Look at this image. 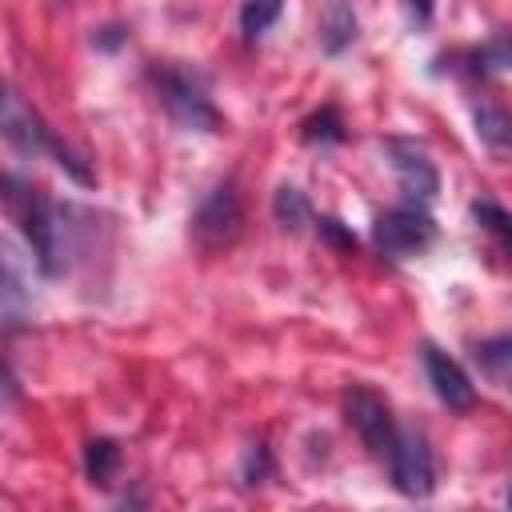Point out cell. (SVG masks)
Instances as JSON below:
<instances>
[{
  "instance_id": "1",
  "label": "cell",
  "mask_w": 512,
  "mask_h": 512,
  "mask_svg": "<svg viewBox=\"0 0 512 512\" xmlns=\"http://www.w3.org/2000/svg\"><path fill=\"white\" fill-rule=\"evenodd\" d=\"M4 204H8V216L16 220L20 236L28 240L36 268L44 276H64V268H68V208L52 204L40 188H32L16 176H4Z\"/></svg>"
},
{
  "instance_id": "2",
  "label": "cell",
  "mask_w": 512,
  "mask_h": 512,
  "mask_svg": "<svg viewBox=\"0 0 512 512\" xmlns=\"http://www.w3.org/2000/svg\"><path fill=\"white\" fill-rule=\"evenodd\" d=\"M0 124H4V140H8L20 156H40V152H48V156H52V160L72 176V180L92 184V172H88V168L68 152V144H60V140L44 128V120H40V116H36V112L16 96V92H8V96H4V120H0Z\"/></svg>"
},
{
  "instance_id": "3",
  "label": "cell",
  "mask_w": 512,
  "mask_h": 512,
  "mask_svg": "<svg viewBox=\"0 0 512 512\" xmlns=\"http://www.w3.org/2000/svg\"><path fill=\"white\" fill-rule=\"evenodd\" d=\"M152 84L160 92V104L168 108V116L188 128V132H220V112L216 104L208 100V92L200 88V80H192L188 72L172 68V64H160L152 68Z\"/></svg>"
},
{
  "instance_id": "4",
  "label": "cell",
  "mask_w": 512,
  "mask_h": 512,
  "mask_svg": "<svg viewBox=\"0 0 512 512\" xmlns=\"http://www.w3.org/2000/svg\"><path fill=\"white\" fill-rule=\"evenodd\" d=\"M372 244L392 260H408V256H420L436 244V224L424 212V204L388 208L372 224Z\"/></svg>"
},
{
  "instance_id": "5",
  "label": "cell",
  "mask_w": 512,
  "mask_h": 512,
  "mask_svg": "<svg viewBox=\"0 0 512 512\" xmlns=\"http://www.w3.org/2000/svg\"><path fill=\"white\" fill-rule=\"evenodd\" d=\"M344 416H348L352 432L360 436V444H364L376 460H388V452H392V444H396V436H400L388 400H384L380 392L364 388V384H352V388L344 392Z\"/></svg>"
},
{
  "instance_id": "6",
  "label": "cell",
  "mask_w": 512,
  "mask_h": 512,
  "mask_svg": "<svg viewBox=\"0 0 512 512\" xmlns=\"http://www.w3.org/2000/svg\"><path fill=\"white\" fill-rule=\"evenodd\" d=\"M384 156H388V168L400 184V192L412 200V204H432L436 192H440V172L432 164V156L412 144V140H400V136H388L384 140Z\"/></svg>"
},
{
  "instance_id": "7",
  "label": "cell",
  "mask_w": 512,
  "mask_h": 512,
  "mask_svg": "<svg viewBox=\"0 0 512 512\" xmlns=\"http://www.w3.org/2000/svg\"><path fill=\"white\" fill-rule=\"evenodd\" d=\"M240 224H244V212H240L236 188H232V184H216V188L200 200V208H196V216H192V236H196L200 248L216 252V248H228V244L240 236Z\"/></svg>"
},
{
  "instance_id": "8",
  "label": "cell",
  "mask_w": 512,
  "mask_h": 512,
  "mask_svg": "<svg viewBox=\"0 0 512 512\" xmlns=\"http://www.w3.org/2000/svg\"><path fill=\"white\" fill-rule=\"evenodd\" d=\"M388 472H392V484L400 496L408 500H424L432 496L436 488V464H432V452L424 444V436L416 432H400L392 452H388Z\"/></svg>"
},
{
  "instance_id": "9",
  "label": "cell",
  "mask_w": 512,
  "mask_h": 512,
  "mask_svg": "<svg viewBox=\"0 0 512 512\" xmlns=\"http://www.w3.org/2000/svg\"><path fill=\"white\" fill-rule=\"evenodd\" d=\"M424 372H428V384H432L436 400L448 404L452 412H468L476 404V388H472L468 372L448 352H440L436 344H424Z\"/></svg>"
},
{
  "instance_id": "10",
  "label": "cell",
  "mask_w": 512,
  "mask_h": 512,
  "mask_svg": "<svg viewBox=\"0 0 512 512\" xmlns=\"http://www.w3.org/2000/svg\"><path fill=\"white\" fill-rule=\"evenodd\" d=\"M356 40V12L348 0H328L320 16V48L328 56H340Z\"/></svg>"
},
{
  "instance_id": "11",
  "label": "cell",
  "mask_w": 512,
  "mask_h": 512,
  "mask_svg": "<svg viewBox=\"0 0 512 512\" xmlns=\"http://www.w3.org/2000/svg\"><path fill=\"white\" fill-rule=\"evenodd\" d=\"M472 360H476V368H480L496 388L512 392V332L492 336V340H480V344L472 348Z\"/></svg>"
},
{
  "instance_id": "12",
  "label": "cell",
  "mask_w": 512,
  "mask_h": 512,
  "mask_svg": "<svg viewBox=\"0 0 512 512\" xmlns=\"http://www.w3.org/2000/svg\"><path fill=\"white\" fill-rule=\"evenodd\" d=\"M472 124H476V136H480L484 148H492V152H508L512 148V112L508 108L484 100V104H476Z\"/></svg>"
},
{
  "instance_id": "13",
  "label": "cell",
  "mask_w": 512,
  "mask_h": 512,
  "mask_svg": "<svg viewBox=\"0 0 512 512\" xmlns=\"http://www.w3.org/2000/svg\"><path fill=\"white\" fill-rule=\"evenodd\" d=\"M116 472H120V448H116V440H108V436L88 440V448H84V476H88V484L112 488L116 484Z\"/></svg>"
},
{
  "instance_id": "14",
  "label": "cell",
  "mask_w": 512,
  "mask_h": 512,
  "mask_svg": "<svg viewBox=\"0 0 512 512\" xmlns=\"http://www.w3.org/2000/svg\"><path fill=\"white\" fill-rule=\"evenodd\" d=\"M472 220L496 240V248L512 260V212H504L496 200H476L472 204Z\"/></svg>"
},
{
  "instance_id": "15",
  "label": "cell",
  "mask_w": 512,
  "mask_h": 512,
  "mask_svg": "<svg viewBox=\"0 0 512 512\" xmlns=\"http://www.w3.org/2000/svg\"><path fill=\"white\" fill-rule=\"evenodd\" d=\"M272 212H276V220L288 228V232H300L308 220H312V208H308V196L300 192V188H292V184H284V188H276V200H272Z\"/></svg>"
},
{
  "instance_id": "16",
  "label": "cell",
  "mask_w": 512,
  "mask_h": 512,
  "mask_svg": "<svg viewBox=\"0 0 512 512\" xmlns=\"http://www.w3.org/2000/svg\"><path fill=\"white\" fill-rule=\"evenodd\" d=\"M280 8H284V0H244V4H240V32H244L248 40L264 36V32L276 24Z\"/></svg>"
},
{
  "instance_id": "17",
  "label": "cell",
  "mask_w": 512,
  "mask_h": 512,
  "mask_svg": "<svg viewBox=\"0 0 512 512\" xmlns=\"http://www.w3.org/2000/svg\"><path fill=\"white\" fill-rule=\"evenodd\" d=\"M300 136H304V144H340L344 140V120H340L336 108H320L304 120Z\"/></svg>"
},
{
  "instance_id": "18",
  "label": "cell",
  "mask_w": 512,
  "mask_h": 512,
  "mask_svg": "<svg viewBox=\"0 0 512 512\" xmlns=\"http://www.w3.org/2000/svg\"><path fill=\"white\" fill-rule=\"evenodd\" d=\"M472 68L476 72H508L512 68V32H496L492 40H484L476 52H472Z\"/></svg>"
},
{
  "instance_id": "19",
  "label": "cell",
  "mask_w": 512,
  "mask_h": 512,
  "mask_svg": "<svg viewBox=\"0 0 512 512\" xmlns=\"http://www.w3.org/2000/svg\"><path fill=\"white\" fill-rule=\"evenodd\" d=\"M316 232H320V240L332 244L336 252H352V248H356V236H352L336 216H320V220H316Z\"/></svg>"
},
{
  "instance_id": "20",
  "label": "cell",
  "mask_w": 512,
  "mask_h": 512,
  "mask_svg": "<svg viewBox=\"0 0 512 512\" xmlns=\"http://www.w3.org/2000/svg\"><path fill=\"white\" fill-rule=\"evenodd\" d=\"M268 472H272L268 448H264V444H252V448H248V460H244V480H248V484H260Z\"/></svg>"
},
{
  "instance_id": "21",
  "label": "cell",
  "mask_w": 512,
  "mask_h": 512,
  "mask_svg": "<svg viewBox=\"0 0 512 512\" xmlns=\"http://www.w3.org/2000/svg\"><path fill=\"white\" fill-rule=\"evenodd\" d=\"M432 8H436V0H408V12H412L416 24H428L432 20Z\"/></svg>"
},
{
  "instance_id": "22",
  "label": "cell",
  "mask_w": 512,
  "mask_h": 512,
  "mask_svg": "<svg viewBox=\"0 0 512 512\" xmlns=\"http://www.w3.org/2000/svg\"><path fill=\"white\" fill-rule=\"evenodd\" d=\"M120 40H124V32H120V28H104V36H96V44H100V48H116Z\"/></svg>"
},
{
  "instance_id": "23",
  "label": "cell",
  "mask_w": 512,
  "mask_h": 512,
  "mask_svg": "<svg viewBox=\"0 0 512 512\" xmlns=\"http://www.w3.org/2000/svg\"><path fill=\"white\" fill-rule=\"evenodd\" d=\"M504 500H508V508H512V484H508V496H504Z\"/></svg>"
}]
</instances>
